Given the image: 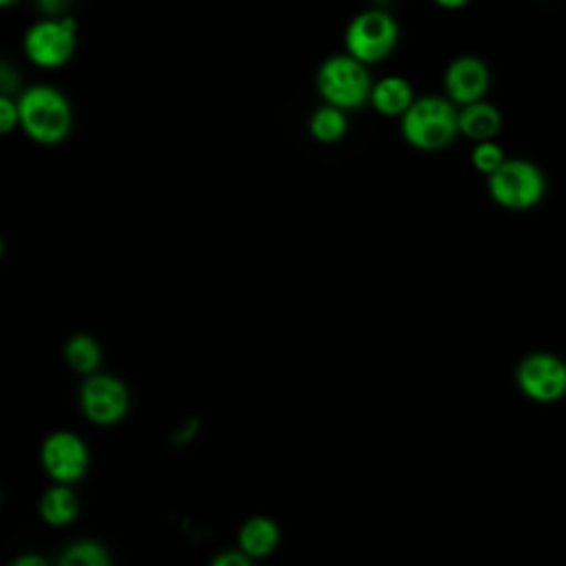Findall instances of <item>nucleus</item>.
<instances>
[{"mask_svg": "<svg viewBox=\"0 0 566 566\" xmlns=\"http://www.w3.org/2000/svg\"><path fill=\"white\" fill-rule=\"evenodd\" d=\"M40 460L44 471L62 484L80 480L88 464V451L82 438L71 431H55L42 442Z\"/></svg>", "mask_w": 566, "mask_h": 566, "instance_id": "obj_9", "label": "nucleus"}, {"mask_svg": "<svg viewBox=\"0 0 566 566\" xmlns=\"http://www.w3.org/2000/svg\"><path fill=\"white\" fill-rule=\"evenodd\" d=\"M20 124V113H18V102L9 99V95L0 93V135L13 130Z\"/></svg>", "mask_w": 566, "mask_h": 566, "instance_id": "obj_19", "label": "nucleus"}, {"mask_svg": "<svg viewBox=\"0 0 566 566\" xmlns=\"http://www.w3.org/2000/svg\"><path fill=\"white\" fill-rule=\"evenodd\" d=\"M20 126L38 144H57L71 130V106L53 86H31L18 99Z\"/></svg>", "mask_w": 566, "mask_h": 566, "instance_id": "obj_1", "label": "nucleus"}, {"mask_svg": "<svg viewBox=\"0 0 566 566\" xmlns=\"http://www.w3.org/2000/svg\"><path fill=\"white\" fill-rule=\"evenodd\" d=\"M436 4H440V7H444V9H460V7H464L469 0H433Z\"/></svg>", "mask_w": 566, "mask_h": 566, "instance_id": "obj_24", "label": "nucleus"}, {"mask_svg": "<svg viewBox=\"0 0 566 566\" xmlns=\"http://www.w3.org/2000/svg\"><path fill=\"white\" fill-rule=\"evenodd\" d=\"M500 126H502L500 111L493 104H486L482 99L464 104L462 111L458 113V130L475 142L495 137Z\"/></svg>", "mask_w": 566, "mask_h": 566, "instance_id": "obj_11", "label": "nucleus"}, {"mask_svg": "<svg viewBox=\"0 0 566 566\" xmlns=\"http://www.w3.org/2000/svg\"><path fill=\"white\" fill-rule=\"evenodd\" d=\"M66 363L80 374H93L102 363V347L88 334H75L64 345Z\"/></svg>", "mask_w": 566, "mask_h": 566, "instance_id": "obj_15", "label": "nucleus"}, {"mask_svg": "<svg viewBox=\"0 0 566 566\" xmlns=\"http://www.w3.org/2000/svg\"><path fill=\"white\" fill-rule=\"evenodd\" d=\"M75 20L71 15L42 18L24 33L27 57L42 69L62 66L75 51Z\"/></svg>", "mask_w": 566, "mask_h": 566, "instance_id": "obj_5", "label": "nucleus"}, {"mask_svg": "<svg viewBox=\"0 0 566 566\" xmlns=\"http://www.w3.org/2000/svg\"><path fill=\"white\" fill-rule=\"evenodd\" d=\"M546 181L542 170L524 159H504V164L489 175L491 197L511 210H526L544 195Z\"/></svg>", "mask_w": 566, "mask_h": 566, "instance_id": "obj_4", "label": "nucleus"}, {"mask_svg": "<svg viewBox=\"0 0 566 566\" xmlns=\"http://www.w3.org/2000/svg\"><path fill=\"white\" fill-rule=\"evenodd\" d=\"M407 144L420 150H438L451 144L458 133V111L453 102L429 95L413 99L400 124Z\"/></svg>", "mask_w": 566, "mask_h": 566, "instance_id": "obj_2", "label": "nucleus"}, {"mask_svg": "<svg viewBox=\"0 0 566 566\" xmlns=\"http://www.w3.org/2000/svg\"><path fill=\"white\" fill-rule=\"evenodd\" d=\"M82 411L97 424H115L128 411V389L115 376L88 374L80 389Z\"/></svg>", "mask_w": 566, "mask_h": 566, "instance_id": "obj_7", "label": "nucleus"}, {"mask_svg": "<svg viewBox=\"0 0 566 566\" xmlns=\"http://www.w3.org/2000/svg\"><path fill=\"white\" fill-rule=\"evenodd\" d=\"M13 566H44V559L35 557V555H22V557L13 559Z\"/></svg>", "mask_w": 566, "mask_h": 566, "instance_id": "obj_23", "label": "nucleus"}, {"mask_svg": "<svg viewBox=\"0 0 566 566\" xmlns=\"http://www.w3.org/2000/svg\"><path fill=\"white\" fill-rule=\"evenodd\" d=\"M15 86H18V73L13 71V66L0 62V93L9 95Z\"/></svg>", "mask_w": 566, "mask_h": 566, "instance_id": "obj_22", "label": "nucleus"}, {"mask_svg": "<svg viewBox=\"0 0 566 566\" xmlns=\"http://www.w3.org/2000/svg\"><path fill=\"white\" fill-rule=\"evenodd\" d=\"M248 564H250V555H245L243 551H226L214 557V566H248Z\"/></svg>", "mask_w": 566, "mask_h": 566, "instance_id": "obj_21", "label": "nucleus"}, {"mask_svg": "<svg viewBox=\"0 0 566 566\" xmlns=\"http://www.w3.org/2000/svg\"><path fill=\"white\" fill-rule=\"evenodd\" d=\"M0 254H2V239H0Z\"/></svg>", "mask_w": 566, "mask_h": 566, "instance_id": "obj_26", "label": "nucleus"}, {"mask_svg": "<svg viewBox=\"0 0 566 566\" xmlns=\"http://www.w3.org/2000/svg\"><path fill=\"white\" fill-rule=\"evenodd\" d=\"M71 0H35L38 9L44 13V18H57V15H66Z\"/></svg>", "mask_w": 566, "mask_h": 566, "instance_id": "obj_20", "label": "nucleus"}, {"mask_svg": "<svg viewBox=\"0 0 566 566\" xmlns=\"http://www.w3.org/2000/svg\"><path fill=\"white\" fill-rule=\"evenodd\" d=\"M15 0H0V7H9V4H13Z\"/></svg>", "mask_w": 566, "mask_h": 566, "instance_id": "obj_25", "label": "nucleus"}, {"mask_svg": "<svg viewBox=\"0 0 566 566\" xmlns=\"http://www.w3.org/2000/svg\"><path fill=\"white\" fill-rule=\"evenodd\" d=\"M398 40L396 20L378 9H369L358 13L347 31H345V46L347 53L360 60L363 64L380 62L391 53Z\"/></svg>", "mask_w": 566, "mask_h": 566, "instance_id": "obj_6", "label": "nucleus"}, {"mask_svg": "<svg viewBox=\"0 0 566 566\" xmlns=\"http://www.w3.org/2000/svg\"><path fill=\"white\" fill-rule=\"evenodd\" d=\"M310 130L318 142H325V144L338 142L347 130V117L338 106H332V104L321 106L310 117Z\"/></svg>", "mask_w": 566, "mask_h": 566, "instance_id": "obj_16", "label": "nucleus"}, {"mask_svg": "<svg viewBox=\"0 0 566 566\" xmlns=\"http://www.w3.org/2000/svg\"><path fill=\"white\" fill-rule=\"evenodd\" d=\"M316 86L323 99L338 108H356L369 99L371 82L365 64L354 55L327 57L316 75Z\"/></svg>", "mask_w": 566, "mask_h": 566, "instance_id": "obj_3", "label": "nucleus"}, {"mask_svg": "<svg viewBox=\"0 0 566 566\" xmlns=\"http://www.w3.org/2000/svg\"><path fill=\"white\" fill-rule=\"evenodd\" d=\"M111 562L106 548L97 542L84 539L66 548V553L60 557V564L64 566H106Z\"/></svg>", "mask_w": 566, "mask_h": 566, "instance_id": "obj_17", "label": "nucleus"}, {"mask_svg": "<svg viewBox=\"0 0 566 566\" xmlns=\"http://www.w3.org/2000/svg\"><path fill=\"white\" fill-rule=\"evenodd\" d=\"M369 99L374 108L382 115H402L413 102V91L407 80L389 75L371 86Z\"/></svg>", "mask_w": 566, "mask_h": 566, "instance_id": "obj_12", "label": "nucleus"}, {"mask_svg": "<svg viewBox=\"0 0 566 566\" xmlns=\"http://www.w3.org/2000/svg\"><path fill=\"white\" fill-rule=\"evenodd\" d=\"M471 161L480 172L491 175L493 170H497L504 164V153L495 142L484 139V142H478L475 148L471 150Z\"/></svg>", "mask_w": 566, "mask_h": 566, "instance_id": "obj_18", "label": "nucleus"}, {"mask_svg": "<svg viewBox=\"0 0 566 566\" xmlns=\"http://www.w3.org/2000/svg\"><path fill=\"white\" fill-rule=\"evenodd\" d=\"M40 515L51 526H64L75 520L77 515V497L69 489V484L57 482V486H51L42 500H40Z\"/></svg>", "mask_w": 566, "mask_h": 566, "instance_id": "obj_14", "label": "nucleus"}, {"mask_svg": "<svg viewBox=\"0 0 566 566\" xmlns=\"http://www.w3.org/2000/svg\"><path fill=\"white\" fill-rule=\"evenodd\" d=\"M279 544V526L270 517H250L239 531V548L250 557H265Z\"/></svg>", "mask_w": 566, "mask_h": 566, "instance_id": "obj_13", "label": "nucleus"}, {"mask_svg": "<svg viewBox=\"0 0 566 566\" xmlns=\"http://www.w3.org/2000/svg\"><path fill=\"white\" fill-rule=\"evenodd\" d=\"M444 88L453 104H471L482 99L489 88V69L473 55L455 57L444 71Z\"/></svg>", "mask_w": 566, "mask_h": 566, "instance_id": "obj_10", "label": "nucleus"}, {"mask_svg": "<svg viewBox=\"0 0 566 566\" xmlns=\"http://www.w3.org/2000/svg\"><path fill=\"white\" fill-rule=\"evenodd\" d=\"M520 389L537 400L553 402L566 394V365L553 354H531L515 371Z\"/></svg>", "mask_w": 566, "mask_h": 566, "instance_id": "obj_8", "label": "nucleus"}]
</instances>
